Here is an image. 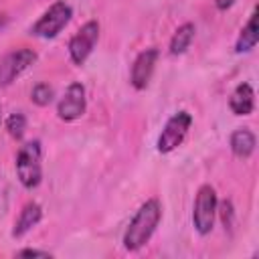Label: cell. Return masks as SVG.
I'll return each instance as SVG.
<instances>
[{"mask_svg":"<svg viewBox=\"0 0 259 259\" xmlns=\"http://www.w3.org/2000/svg\"><path fill=\"white\" fill-rule=\"evenodd\" d=\"M6 130H8V134H10L12 138L20 140V138L24 136V130H26V117H24V113H20V111L12 113V115L6 119Z\"/></svg>","mask_w":259,"mask_h":259,"instance_id":"obj_16","label":"cell"},{"mask_svg":"<svg viewBox=\"0 0 259 259\" xmlns=\"http://www.w3.org/2000/svg\"><path fill=\"white\" fill-rule=\"evenodd\" d=\"M259 40V26H257V8L251 12L247 24L241 28V34L237 38V45H235V51L237 53H249L251 49H255Z\"/></svg>","mask_w":259,"mask_h":259,"instance_id":"obj_13","label":"cell"},{"mask_svg":"<svg viewBox=\"0 0 259 259\" xmlns=\"http://www.w3.org/2000/svg\"><path fill=\"white\" fill-rule=\"evenodd\" d=\"M160 219H162V206H160V202L156 198L146 200L138 208V212L134 214V219L130 221V225H127V229L123 233V247L127 251L142 249L150 241V237L154 235Z\"/></svg>","mask_w":259,"mask_h":259,"instance_id":"obj_1","label":"cell"},{"mask_svg":"<svg viewBox=\"0 0 259 259\" xmlns=\"http://www.w3.org/2000/svg\"><path fill=\"white\" fill-rule=\"evenodd\" d=\"M85 107H87L85 87L81 83H71L57 105V113L63 121H75L85 113Z\"/></svg>","mask_w":259,"mask_h":259,"instance_id":"obj_8","label":"cell"},{"mask_svg":"<svg viewBox=\"0 0 259 259\" xmlns=\"http://www.w3.org/2000/svg\"><path fill=\"white\" fill-rule=\"evenodd\" d=\"M16 176L20 184L28 190L36 188L42 180V164H40V142H28L24 144L16 154Z\"/></svg>","mask_w":259,"mask_h":259,"instance_id":"obj_2","label":"cell"},{"mask_svg":"<svg viewBox=\"0 0 259 259\" xmlns=\"http://www.w3.org/2000/svg\"><path fill=\"white\" fill-rule=\"evenodd\" d=\"M42 219V208L40 204L36 202H28L22 206L16 223H14V229H12V237H24L32 227L38 225V221Z\"/></svg>","mask_w":259,"mask_h":259,"instance_id":"obj_11","label":"cell"},{"mask_svg":"<svg viewBox=\"0 0 259 259\" xmlns=\"http://www.w3.org/2000/svg\"><path fill=\"white\" fill-rule=\"evenodd\" d=\"M0 121H2V107H0Z\"/></svg>","mask_w":259,"mask_h":259,"instance_id":"obj_20","label":"cell"},{"mask_svg":"<svg viewBox=\"0 0 259 259\" xmlns=\"http://www.w3.org/2000/svg\"><path fill=\"white\" fill-rule=\"evenodd\" d=\"M217 206H219V202H217L214 188L208 184L200 186L196 192L194 208H192V223H194V229L198 231V235H208L212 231Z\"/></svg>","mask_w":259,"mask_h":259,"instance_id":"obj_4","label":"cell"},{"mask_svg":"<svg viewBox=\"0 0 259 259\" xmlns=\"http://www.w3.org/2000/svg\"><path fill=\"white\" fill-rule=\"evenodd\" d=\"M156 61H158V49H146L142 51L134 65H132V75H130V81L136 89H146L150 79H152V73L156 69Z\"/></svg>","mask_w":259,"mask_h":259,"instance_id":"obj_9","label":"cell"},{"mask_svg":"<svg viewBox=\"0 0 259 259\" xmlns=\"http://www.w3.org/2000/svg\"><path fill=\"white\" fill-rule=\"evenodd\" d=\"M255 134L247 127H241V130H235L231 134V150L237 158H249L253 152H255Z\"/></svg>","mask_w":259,"mask_h":259,"instance_id":"obj_12","label":"cell"},{"mask_svg":"<svg viewBox=\"0 0 259 259\" xmlns=\"http://www.w3.org/2000/svg\"><path fill=\"white\" fill-rule=\"evenodd\" d=\"M229 107L235 115H249L255 109V91L249 83H239L231 93Z\"/></svg>","mask_w":259,"mask_h":259,"instance_id":"obj_10","label":"cell"},{"mask_svg":"<svg viewBox=\"0 0 259 259\" xmlns=\"http://www.w3.org/2000/svg\"><path fill=\"white\" fill-rule=\"evenodd\" d=\"M36 61V53L32 49H16L12 53H8L2 61H0V85H10L16 77H20L30 65H34Z\"/></svg>","mask_w":259,"mask_h":259,"instance_id":"obj_7","label":"cell"},{"mask_svg":"<svg viewBox=\"0 0 259 259\" xmlns=\"http://www.w3.org/2000/svg\"><path fill=\"white\" fill-rule=\"evenodd\" d=\"M53 97H55V91H53V87H51L49 83H36V85L32 87L30 99H32L36 105L45 107V105H49V103L53 101Z\"/></svg>","mask_w":259,"mask_h":259,"instance_id":"obj_15","label":"cell"},{"mask_svg":"<svg viewBox=\"0 0 259 259\" xmlns=\"http://www.w3.org/2000/svg\"><path fill=\"white\" fill-rule=\"evenodd\" d=\"M214 4H217L219 10H229L235 4V0H214Z\"/></svg>","mask_w":259,"mask_h":259,"instance_id":"obj_18","label":"cell"},{"mask_svg":"<svg viewBox=\"0 0 259 259\" xmlns=\"http://www.w3.org/2000/svg\"><path fill=\"white\" fill-rule=\"evenodd\" d=\"M18 257H53L49 251H38V249H22L18 251Z\"/></svg>","mask_w":259,"mask_h":259,"instance_id":"obj_17","label":"cell"},{"mask_svg":"<svg viewBox=\"0 0 259 259\" xmlns=\"http://www.w3.org/2000/svg\"><path fill=\"white\" fill-rule=\"evenodd\" d=\"M99 38V22L97 20H89L85 22L69 40V57L75 65H83L89 55L93 53L95 45Z\"/></svg>","mask_w":259,"mask_h":259,"instance_id":"obj_6","label":"cell"},{"mask_svg":"<svg viewBox=\"0 0 259 259\" xmlns=\"http://www.w3.org/2000/svg\"><path fill=\"white\" fill-rule=\"evenodd\" d=\"M190 125H192V115H190L188 111H178V113H174V115L166 121L162 134H160V138H158V152H160V154H170L172 150H176V148L184 142V138H186V134H188V130H190Z\"/></svg>","mask_w":259,"mask_h":259,"instance_id":"obj_5","label":"cell"},{"mask_svg":"<svg viewBox=\"0 0 259 259\" xmlns=\"http://www.w3.org/2000/svg\"><path fill=\"white\" fill-rule=\"evenodd\" d=\"M73 16V8L65 2V0H57L53 6H49V10L42 12V16L32 24L30 34L38 36V38H53L57 36L71 20Z\"/></svg>","mask_w":259,"mask_h":259,"instance_id":"obj_3","label":"cell"},{"mask_svg":"<svg viewBox=\"0 0 259 259\" xmlns=\"http://www.w3.org/2000/svg\"><path fill=\"white\" fill-rule=\"evenodd\" d=\"M6 24H8V16H6V14H0V30H2Z\"/></svg>","mask_w":259,"mask_h":259,"instance_id":"obj_19","label":"cell"},{"mask_svg":"<svg viewBox=\"0 0 259 259\" xmlns=\"http://www.w3.org/2000/svg\"><path fill=\"white\" fill-rule=\"evenodd\" d=\"M194 34H196V28H194L192 22H184L182 26H178L174 36H172V40H170V55L176 57V55L186 53V49L194 40Z\"/></svg>","mask_w":259,"mask_h":259,"instance_id":"obj_14","label":"cell"}]
</instances>
